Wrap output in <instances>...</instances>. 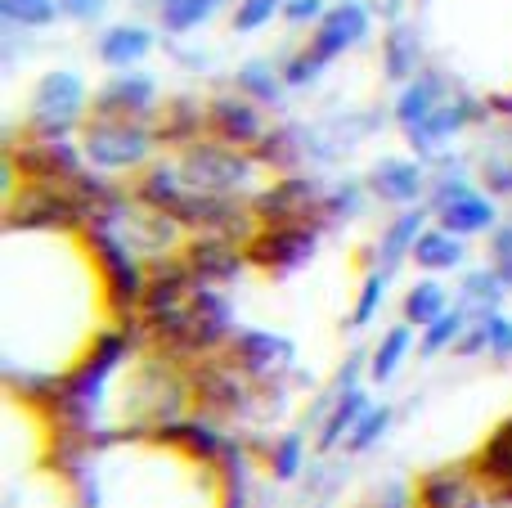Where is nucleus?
<instances>
[{
    "label": "nucleus",
    "mask_w": 512,
    "mask_h": 508,
    "mask_svg": "<svg viewBox=\"0 0 512 508\" xmlns=\"http://www.w3.org/2000/svg\"><path fill=\"white\" fill-rule=\"evenodd\" d=\"M292 360V347L279 338V333H265V329H248L239 333V338L230 342V365L243 369V374L252 378V383H261V378L279 374L283 365Z\"/></svg>",
    "instance_id": "nucleus-12"
},
{
    "label": "nucleus",
    "mask_w": 512,
    "mask_h": 508,
    "mask_svg": "<svg viewBox=\"0 0 512 508\" xmlns=\"http://www.w3.org/2000/svg\"><path fill=\"white\" fill-rule=\"evenodd\" d=\"M373 32V5H364V0H333L324 14V23L310 32L306 50L315 54L319 63H328L333 68L342 54H351L355 45H364Z\"/></svg>",
    "instance_id": "nucleus-6"
},
{
    "label": "nucleus",
    "mask_w": 512,
    "mask_h": 508,
    "mask_svg": "<svg viewBox=\"0 0 512 508\" xmlns=\"http://www.w3.org/2000/svg\"><path fill=\"white\" fill-rule=\"evenodd\" d=\"M382 72H387L391 86H405L418 72H427V41L409 18L391 23L387 36H382Z\"/></svg>",
    "instance_id": "nucleus-11"
},
{
    "label": "nucleus",
    "mask_w": 512,
    "mask_h": 508,
    "mask_svg": "<svg viewBox=\"0 0 512 508\" xmlns=\"http://www.w3.org/2000/svg\"><path fill=\"white\" fill-rule=\"evenodd\" d=\"M387 419H391V410H369L360 423H355L351 437H346V446H351V450H369L373 441L387 432Z\"/></svg>",
    "instance_id": "nucleus-27"
},
{
    "label": "nucleus",
    "mask_w": 512,
    "mask_h": 508,
    "mask_svg": "<svg viewBox=\"0 0 512 508\" xmlns=\"http://www.w3.org/2000/svg\"><path fill=\"white\" fill-rule=\"evenodd\" d=\"M81 149H86V162L99 171V176H117V171H144L158 162L162 126L158 122H131V117H95L81 126Z\"/></svg>",
    "instance_id": "nucleus-1"
},
{
    "label": "nucleus",
    "mask_w": 512,
    "mask_h": 508,
    "mask_svg": "<svg viewBox=\"0 0 512 508\" xmlns=\"http://www.w3.org/2000/svg\"><path fill=\"white\" fill-rule=\"evenodd\" d=\"M400 311H405V324H414V329H427V324H436L445 311H450V293H445L436 279H423V284H414L405 293Z\"/></svg>",
    "instance_id": "nucleus-19"
},
{
    "label": "nucleus",
    "mask_w": 512,
    "mask_h": 508,
    "mask_svg": "<svg viewBox=\"0 0 512 508\" xmlns=\"http://www.w3.org/2000/svg\"><path fill=\"white\" fill-rule=\"evenodd\" d=\"M427 212H432V207H405V212L387 225V234L378 239V248H373V266L396 270L405 257H414L418 239H423V230H427Z\"/></svg>",
    "instance_id": "nucleus-13"
},
{
    "label": "nucleus",
    "mask_w": 512,
    "mask_h": 508,
    "mask_svg": "<svg viewBox=\"0 0 512 508\" xmlns=\"http://www.w3.org/2000/svg\"><path fill=\"white\" fill-rule=\"evenodd\" d=\"M162 90H158V77L149 72H117L113 81L95 90V117H131V122H158L162 117Z\"/></svg>",
    "instance_id": "nucleus-7"
},
{
    "label": "nucleus",
    "mask_w": 512,
    "mask_h": 508,
    "mask_svg": "<svg viewBox=\"0 0 512 508\" xmlns=\"http://www.w3.org/2000/svg\"><path fill=\"white\" fill-rule=\"evenodd\" d=\"M409 347H414V324L391 329L387 338L378 342V356H373V383H387V378L400 369V360L409 356Z\"/></svg>",
    "instance_id": "nucleus-22"
},
{
    "label": "nucleus",
    "mask_w": 512,
    "mask_h": 508,
    "mask_svg": "<svg viewBox=\"0 0 512 508\" xmlns=\"http://www.w3.org/2000/svg\"><path fill=\"white\" fill-rule=\"evenodd\" d=\"M63 18L59 0H0V27L9 36H32V32H45Z\"/></svg>",
    "instance_id": "nucleus-17"
},
{
    "label": "nucleus",
    "mask_w": 512,
    "mask_h": 508,
    "mask_svg": "<svg viewBox=\"0 0 512 508\" xmlns=\"http://www.w3.org/2000/svg\"><path fill=\"white\" fill-rule=\"evenodd\" d=\"M414 261L423 270H432V275H441V270H463V261H468V239L450 234L445 225H427L414 248Z\"/></svg>",
    "instance_id": "nucleus-16"
},
{
    "label": "nucleus",
    "mask_w": 512,
    "mask_h": 508,
    "mask_svg": "<svg viewBox=\"0 0 512 508\" xmlns=\"http://www.w3.org/2000/svg\"><path fill=\"white\" fill-rule=\"evenodd\" d=\"M387 284H391V270H378V266H373L369 275H364L360 297H355V315H351L355 329H360V324H369L373 315L382 311V297H387Z\"/></svg>",
    "instance_id": "nucleus-24"
},
{
    "label": "nucleus",
    "mask_w": 512,
    "mask_h": 508,
    "mask_svg": "<svg viewBox=\"0 0 512 508\" xmlns=\"http://www.w3.org/2000/svg\"><path fill=\"white\" fill-rule=\"evenodd\" d=\"M364 414H369V396H364V387H351V392H342L337 410L328 414V428L319 432V450H333L337 441H346Z\"/></svg>",
    "instance_id": "nucleus-20"
},
{
    "label": "nucleus",
    "mask_w": 512,
    "mask_h": 508,
    "mask_svg": "<svg viewBox=\"0 0 512 508\" xmlns=\"http://www.w3.org/2000/svg\"><path fill=\"white\" fill-rule=\"evenodd\" d=\"M283 5H288V0H239V5H234L230 27H234L239 36L265 32V27H270L274 18H283Z\"/></svg>",
    "instance_id": "nucleus-23"
},
{
    "label": "nucleus",
    "mask_w": 512,
    "mask_h": 508,
    "mask_svg": "<svg viewBox=\"0 0 512 508\" xmlns=\"http://www.w3.org/2000/svg\"><path fill=\"white\" fill-rule=\"evenodd\" d=\"M324 14H328V0H288V5H283V23L310 27V32L324 23Z\"/></svg>",
    "instance_id": "nucleus-26"
},
{
    "label": "nucleus",
    "mask_w": 512,
    "mask_h": 508,
    "mask_svg": "<svg viewBox=\"0 0 512 508\" xmlns=\"http://www.w3.org/2000/svg\"><path fill=\"white\" fill-rule=\"evenodd\" d=\"M364 189L391 207H418L427 194V167L418 158H378Z\"/></svg>",
    "instance_id": "nucleus-9"
},
{
    "label": "nucleus",
    "mask_w": 512,
    "mask_h": 508,
    "mask_svg": "<svg viewBox=\"0 0 512 508\" xmlns=\"http://www.w3.org/2000/svg\"><path fill=\"white\" fill-rule=\"evenodd\" d=\"M319 234H324V221H274L261 225V230L248 239V261L270 275H292L301 270L319 248Z\"/></svg>",
    "instance_id": "nucleus-5"
},
{
    "label": "nucleus",
    "mask_w": 512,
    "mask_h": 508,
    "mask_svg": "<svg viewBox=\"0 0 512 508\" xmlns=\"http://www.w3.org/2000/svg\"><path fill=\"white\" fill-rule=\"evenodd\" d=\"M472 320H477V311H472V306H450L441 320L423 329V342H418V347H423V356H436V351H445V347H459V338L468 333Z\"/></svg>",
    "instance_id": "nucleus-21"
},
{
    "label": "nucleus",
    "mask_w": 512,
    "mask_h": 508,
    "mask_svg": "<svg viewBox=\"0 0 512 508\" xmlns=\"http://www.w3.org/2000/svg\"><path fill=\"white\" fill-rule=\"evenodd\" d=\"M234 90L248 95L252 104L274 108V104H283V95H288V81H283L279 59H248V63H239V72H234Z\"/></svg>",
    "instance_id": "nucleus-15"
},
{
    "label": "nucleus",
    "mask_w": 512,
    "mask_h": 508,
    "mask_svg": "<svg viewBox=\"0 0 512 508\" xmlns=\"http://www.w3.org/2000/svg\"><path fill=\"white\" fill-rule=\"evenodd\" d=\"M153 14H158V27L167 36H194L198 27H207L216 14H221L230 0H149Z\"/></svg>",
    "instance_id": "nucleus-14"
},
{
    "label": "nucleus",
    "mask_w": 512,
    "mask_h": 508,
    "mask_svg": "<svg viewBox=\"0 0 512 508\" xmlns=\"http://www.w3.org/2000/svg\"><path fill=\"white\" fill-rule=\"evenodd\" d=\"M90 108H95V95L86 90V77L77 68H50L32 86L27 135H36V140H72L90 122Z\"/></svg>",
    "instance_id": "nucleus-2"
},
{
    "label": "nucleus",
    "mask_w": 512,
    "mask_h": 508,
    "mask_svg": "<svg viewBox=\"0 0 512 508\" xmlns=\"http://www.w3.org/2000/svg\"><path fill=\"white\" fill-rule=\"evenodd\" d=\"M207 135L234 144V149H261V140L270 135V122H265V108L252 104L239 90H225V95L207 99Z\"/></svg>",
    "instance_id": "nucleus-8"
},
{
    "label": "nucleus",
    "mask_w": 512,
    "mask_h": 508,
    "mask_svg": "<svg viewBox=\"0 0 512 508\" xmlns=\"http://www.w3.org/2000/svg\"><path fill=\"white\" fill-rule=\"evenodd\" d=\"M481 324H486V342L495 356H512V320L499 311H486L481 315Z\"/></svg>",
    "instance_id": "nucleus-29"
},
{
    "label": "nucleus",
    "mask_w": 512,
    "mask_h": 508,
    "mask_svg": "<svg viewBox=\"0 0 512 508\" xmlns=\"http://www.w3.org/2000/svg\"><path fill=\"white\" fill-rule=\"evenodd\" d=\"M427 207H432L436 225H445V230L459 234V239H477V234L499 230L495 194L472 185L468 171H463L459 162H441V171L432 176V198H427Z\"/></svg>",
    "instance_id": "nucleus-4"
},
{
    "label": "nucleus",
    "mask_w": 512,
    "mask_h": 508,
    "mask_svg": "<svg viewBox=\"0 0 512 508\" xmlns=\"http://www.w3.org/2000/svg\"><path fill=\"white\" fill-rule=\"evenodd\" d=\"M108 5L113 0H59L63 18H72V23H99V18H108Z\"/></svg>",
    "instance_id": "nucleus-30"
},
{
    "label": "nucleus",
    "mask_w": 512,
    "mask_h": 508,
    "mask_svg": "<svg viewBox=\"0 0 512 508\" xmlns=\"http://www.w3.org/2000/svg\"><path fill=\"white\" fill-rule=\"evenodd\" d=\"M270 473L279 477H297L301 473V437H283L279 446H274V455H270Z\"/></svg>",
    "instance_id": "nucleus-28"
},
{
    "label": "nucleus",
    "mask_w": 512,
    "mask_h": 508,
    "mask_svg": "<svg viewBox=\"0 0 512 508\" xmlns=\"http://www.w3.org/2000/svg\"><path fill=\"white\" fill-rule=\"evenodd\" d=\"M481 185H486V194H495V198H512V153L504 158H486L481 162Z\"/></svg>",
    "instance_id": "nucleus-25"
},
{
    "label": "nucleus",
    "mask_w": 512,
    "mask_h": 508,
    "mask_svg": "<svg viewBox=\"0 0 512 508\" xmlns=\"http://www.w3.org/2000/svg\"><path fill=\"white\" fill-rule=\"evenodd\" d=\"M418 504L423 508H481L477 491H472L468 473L463 468H450V473H432L418 491Z\"/></svg>",
    "instance_id": "nucleus-18"
},
{
    "label": "nucleus",
    "mask_w": 512,
    "mask_h": 508,
    "mask_svg": "<svg viewBox=\"0 0 512 508\" xmlns=\"http://www.w3.org/2000/svg\"><path fill=\"white\" fill-rule=\"evenodd\" d=\"M171 158H176L180 176H185L189 185L203 189V194H221V198L252 194L256 176H261V167H265L252 149H234V144L216 140V135H203V140L185 144V149H176Z\"/></svg>",
    "instance_id": "nucleus-3"
},
{
    "label": "nucleus",
    "mask_w": 512,
    "mask_h": 508,
    "mask_svg": "<svg viewBox=\"0 0 512 508\" xmlns=\"http://www.w3.org/2000/svg\"><path fill=\"white\" fill-rule=\"evenodd\" d=\"M153 45H158V32L140 18H126V23H108L99 32V59L113 72H135L153 54Z\"/></svg>",
    "instance_id": "nucleus-10"
}]
</instances>
